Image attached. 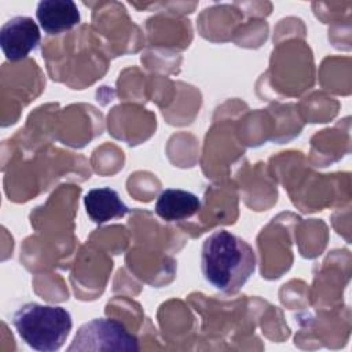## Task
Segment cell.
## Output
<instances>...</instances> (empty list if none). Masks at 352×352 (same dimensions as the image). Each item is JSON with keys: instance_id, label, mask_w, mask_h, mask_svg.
Wrapping results in <instances>:
<instances>
[{"instance_id": "cell-1", "label": "cell", "mask_w": 352, "mask_h": 352, "mask_svg": "<svg viewBox=\"0 0 352 352\" xmlns=\"http://www.w3.org/2000/svg\"><path fill=\"white\" fill-rule=\"evenodd\" d=\"M256 268L253 248L241 236L219 230L202 245L201 270L205 280L226 294L236 293Z\"/></svg>"}, {"instance_id": "cell-2", "label": "cell", "mask_w": 352, "mask_h": 352, "mask_svg": "<svg viewBox=\"0 0 352 352\" xmlns=\"http://www.w3.org/2000/svg\"><path fill=\"white\" fill-rule=\"evenodd\" d=\"M12 323L19 337L33 349L41 352L58 351L66 341L73 322L62 307L28 302L19 307Z\"/></svg>"}, {"instance_id": "cell-3", "label": "cell", "mask_w": 352, "mask_h": 352, "mask_svg": "<svg viewBox=\"0 0 352 352\" xmlns=\"http://www.w3.org/2000/svg\"><path fill=\"white\" fill-rule=\"evenodd\" d=\"M139 344L125 326L107 318L92 319L84 323L76 333L67 348L73 351H138Z\"/></svg>"}, {"instance_id": "cell-4", "label": "cell", "mask_w": 352, "mask_h": 352, "mask_svg": "<svg viewBox=\"0 0 352 352\" xmlns=\"http://www.w3.org/2000/svg\"><path fill=\"white\" fill-rule=\"evenodd\" d=\"M40 29L33 18L18 15L0 29V47L8 60L25 59L40 44Z\"/></svg>"}, {"instance_id": "cell-5", "label": "cell", "mask_w": 352, "mask_h": 352, "mask_svg": "<svg viewBox=\"0 0 352 352\" xmlns=\"http://www.w3.org/2000/svg\"><path fill=\"white\" fill-rule=\"evenodd\" d=\"M41 29L48 34H59L80 23V11L72 0H43L36 10Z\"/></svg>"}, {"instance_id": "cell-6", "label": "cell", "mask_w": 352, "mask_h": 352, "mask_svg": "<svg viewBox=\"0 0 352 352\" xmlns=\"http://www.w3.org/2000/svg\"><path fill=\"white\" fill-rule=\"evenodd\" d=\"M84 206L89 219L96 224L124 217L131 210L118 192L110 187L89 190L84 197Z\"/></svg>"}, {"instance_id": "cell-7", "label": "cell", "mask_w": 352, "mask_h": 352, "mask_svg": "<svg viewBox=\"0 0 352 352\" xmlns=\"http://www.w3.org/2000/svg\"><path fill=\"white\" fill-rule=\"evenodd\" d=\"M201 209V199L191 191L180 188L164 190L157 202L155 213L165 221H180L192 217Z\"/></svg>"}]
</instances>
